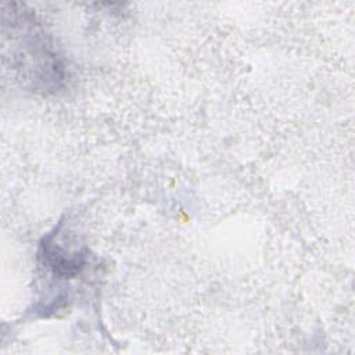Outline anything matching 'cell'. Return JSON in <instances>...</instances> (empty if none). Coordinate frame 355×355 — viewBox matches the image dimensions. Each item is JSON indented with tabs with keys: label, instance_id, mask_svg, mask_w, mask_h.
Returning a JSON list of instances; mask_svg holds the SVG:
<instances>
[{
	"label": "cell",
	"instance_id": "cell-1",
	"mask_svg": "<svg viewBox=\"0 0 355 355\" xmlns=\"http://www.w3.org/2000/svg\"><path fill=\"white\" fill-rule=\"evenodd\" d=\"M40 257L43 262L53 269L54 273L64 275V276H73L76 275L83 266V254L75 252L69 255L62 248L55 245L51 240V236L44 239L43 244L40 245Z\"/></svg>",
	"mask_w": 355,
	"mask_h": 355
}]
</instances>
